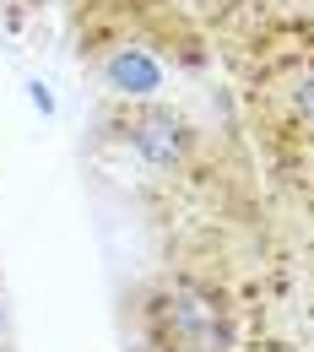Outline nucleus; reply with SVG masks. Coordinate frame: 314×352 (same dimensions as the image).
<instances>
[{
    "label": "nucleus",
    "instance_id": "nucleus-1",
    "mask_svg": "<svg viewBox=\"0 0 314 352\" xmlns=\"http://www.w3.org/2000/svg\"><path fill=\"white\" fill-rule=\"evenodd\" d=\"M98 82H103V92H114L125 103H152L168 87V65L146 44H114L103 54V65H98Z\"/></svg>",
    "mask_w": 314,
    "mask_h": 352
},
{
    "label": "nucleus",
    "instance_id": "nucleus-2",
    "mask_svg": "<svg viewBox=\"0 0 314 352\" xmlns=\"http://www.w3.org/2000/svg\"><path fill=\"white\" fill-rule=\"evenodd\" d=\"M131 146L146 168L163 174V168H179L184 157H190L195 135H190V125H184L174 109H141L131 120Z\"/></svg>",
    "mask_w": 314,
    "mask_h": 352
},
{
    "label": "nucleus",
    "instance_id": "nucleus-3",
    "mask_svg": "<svg viewBox=\"0 0 314 352\" xmlns=\"http://www.w3.org/2000/svg\"><path fill=\"white\" fill-rule=\"evenodd\" d=\"M293 109H298V114L314 125V71H304V76L293 82Z\"/></svg>",
    "mask_w": 314,
    "mask_h": 352
},
{
    "label": "nucleus",
    "instance_id": "nucleus-4",
    "mask_svg": "<svg viewBox=\"0 0 314 352\" xmlns=\"http://www.w3.org/2000/svg\"><path fill=\"white\" fill-rule=\"evenodd\" d=\"M27 103H33L44 120H54V109H60V103H54V92H49L44 82H27Z\"/></svg>",
    "mask_w": 314,
    "mask_h": 352
},
{
    "label": "nucleus",
    "instance_id": "nucleus-5",
    "mask_svg": "<svg viewBox=\"0 0 314 352\" xmlns=\"http://www.w3.org/2000/svg\"><path fill=\"white\" fill-rule=\"evenodd\" d=\"M5 336H11V304L0 298V347H5Z\"/></svg>",
    "mask_w": 314,
    "mask_h": 352
}]
</instances>
